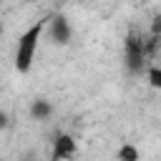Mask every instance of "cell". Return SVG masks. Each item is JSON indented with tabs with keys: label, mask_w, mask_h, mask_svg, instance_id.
Wrapping results in <instances>:
<instances>
[{
	"label": "cell",
	"mask_w": 161,
	"mask_h": 161,
	"mask_svg": "<svg viewBox=\"0 0 161 161\" xmlns=\"http://www.w3.org/2000/svg\"><path fill=\"white\" fill-rule=\"evenodd\" d=\"M45 20H48V18L38 20V23H35L33 28H28V30L20 35V40H18L15 68H18L20 73H25V70L30 68V63H33V55H35V48H38V40H40V33H43V28H45Z\"/></svg>",
	"instance_id": "obj_1"
},
{
	"label": "cell",
	"mask_w": 161,
	"mask_h": 161,
	"mask_svg": "<svg viewBox=\"0 0 161 161\" xmlns=\"http://www.w3.org/2000/svg\"><path fill=\"white\" fill-rule=\"evenodd\" d=\"M146 58V48H143V40H138L136 35H128L126 38V65L131 73H141L143 68V60Z\"/></svg>",
	"instance_id": "obj_2"
},
{
	"label": "cell",
	"mask_w": 161,
	"mask_h": 161,
	"mask_svg": "<svg viewBox=\"0 0 161 161\" xmlns=\"http://www.w3.org/2000/svg\"><path fill=\"white\" fill-rule=\"evenodd\" d=\"M50 38L58 45H65L70 40V25H68V20L63 15H53L50 18Z\"/></svg>",
	"instance_id": "obj_3"
},
{
	"label": "cell",
	"mask_w": 161,
	"mask_h": 161,
	"mask_svg": "<svg viewBox=\"0 0 161 161\" xmlns=\"http://www.w3.org/2000/svg\"><path fill=\"white\" fill-rule=\"evenodd\" d=\"M75 153V141L68 133H60L53 143V158H70Z\"/></svg>",
	"instance_id": "obj_4"
},
{
	"label": "cell",
	"mask_w": 161,
	"mask_h": 161,
	"mask_svg": "<svg viewBox=\"0 0 161 161\" xmlns=\"http://www.w3.org/2000/svg\"><path fill=\"white\" fill-rule=\"evenodd\" d=\"M50 113H53L50 101H45V98H35V101H33V106H30V116H33L35 121H45Z\"/></svg>",
	"instance_id": "obj_5"
},
{
	"label": "cell",
	"mask_w": 161,
	"mask_h": 161,
	"mask_svg": "<svg viewBox=\"0 0 161 161\" xmlns=\"http://www.w3.org/2000/svg\"><path fill=\"white\" fill-rule=\"evenodd\" d=\"M118 158H121V161H138V151H136L131 143H126V146L118 148Z\"/></svg>",
	"instance_id": "obj_6"
},
{
	"label": "cell",
	"mask_w": 161,
	"mask_h": 161,
	"mask_svg": "<svg viewBox=\"0 0 161 161\" xmlns=\"http://www.w3.org/2000/svg\"><path fill=\"white\" fill-rule=\"evenodd\" d=\"M148 83H151V88H156V91H161V68L158 65H153L151 70H148Z\"/></svg>",
	"instance_id": "obj_7"
},
{
	"label": "cell",
	"mask_w": 161,
	"mask_h": 161,
	"mask_svg": "<svg viewBox=\"0 0 161 161\" xmlns=\"http://www.w3.org/2000/svg\"><path fill=\"white\" fill-rule=\"evenodd\" d=\"M151 35H158V38H161V15L153 18V23H151Z\"/></svg>",
	"instance_id": "obj_8"
},
{
	"label": "cell",
	"mask_w": 161,
	"mask_h": 161,
	"mask_svg": "<svg viewBox=\"0 0 161 161\" xmlns=\"http://www.w3.org/2000/svg\"><path fill=\"white\" fill-rule=\"evenodd\" d=\"M8 126H10V118L5 111H0V128H8Z\"/></svg>",
	"instance_id": "obj_9"
},
{
	"label": "cell",
	"mask_w": 161,
	"mask_h": 161,
	"mask_svg": "<svg viewBox=\"0 0 161 161\" xmlns=\"http://www.w3.org/2000/svg\"><path fill=\"white\" fill-rule=\"evenodd\" d=\"M0 33H3V23H0Z\"/></svg>",
	"instance_id": "obj_10"
}]
</instances>
